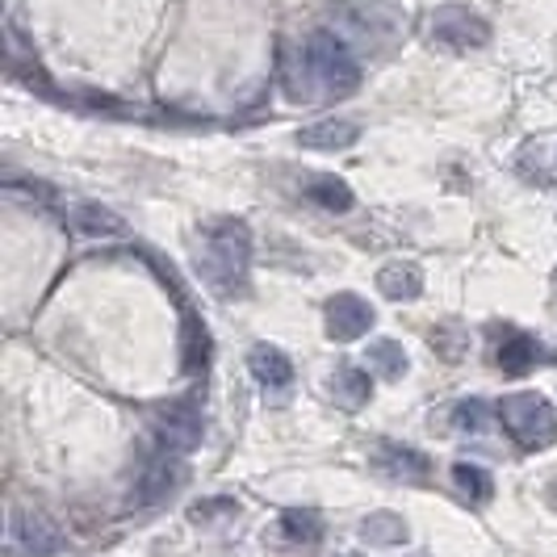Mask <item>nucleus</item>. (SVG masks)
<instances>
[{"label":"nucleus","mask_w":557,"mask_h":557,"mask_svg":"<svg viewBox=\"0 0 557 557\" xmlns=\"http://www.w3.org/2000/svg\"><path fill=\"white\" fill-rule=\"evenodd\" d=\"M495 416L507 428V436L520 448H529V453H545L549 445H557V411L545 394H507Z\"/></svg>","instance_id":"f03ea898"},{"label":"nucleus","mask_w":557,"mask_h":557,"mask_svg":"<svg viewBox=\"0 0 557 557\" xmlns=\"http://www.w3.org/2000/svg\"><path fill=\"white\" fill-rule=\"evenodd\" d=\"M307 197L319 206V210H332V214H348V210L357 206L352 185H348V181H339V176H310Z\"/></svg>","instance_id":"f3484780"},{"label":"nucleus","mask_w":557,"mask_h":557,"mask_svg":"<svg viewBox=\"0 0 557 557\" xmlns=\"http://www.w3.org/2000/svg\"><path fill=\"white\" fill-rule=\"evenodd\" d=\"M181 361L189 373H206L210 361V332L201 319H185V335H181Z\"/></svg>","instance_id":"aec40b11"},{"label":"nucleus","mask_w":557,"mask_h":557,"mask_svg":"<svg viewBox=\"0 0 557 557\" xmlns=\"http://www.w3.org/2000/svg\"><path fill=\"white\" fill-rule=\"evenodd\" d=\"M248 369L264 391H285L294 382V361L281 352L277 344H256L248 352Z\"/></svg>","instance_id":"9d476101"},{"label":"nucleus","mask_w":557,"mask_h":557,"mask_svg":"<svg viewBox=\"0 0 557 557\" xmlns=\"http://www.w3.org/2000/svg\"><path fill=\"white\" fill-rule=\"evenodd\" d=\"M453 482H457V491L466 495L470 503H491V495H495V482H491V474L482 470V466H474V461H457L453 466Z\"/></svg>","instance_id":"412c9836"},{"label":"nucleus","mask_w":557,"mask_h":557,"mask_svg":"<svg viewBox=\"0 0 557 557\" xmlns=\"http://www.w3.org/2000/svg\"><path fill=\"white\" fill-rule=\"evenodd\" d=\"M151 432H156V441L168 448V453H194L201 445V432H206V423H201V411H197L194 403H185V398H168L160 407H151Z\"/></svg>","instance_id":"20e7f679"},{"label":"nucleus","mask_w":557,"mask_h":557,"mask_svg":"<svg viewBox=\"0 0 557 557\" xmlns=\"http://www.w3.org/2000/svg\"><path fill=\"white\" fill-rule=\"evenodd\" d=\"M226 511H239V507H235L231 499H210V503H197L189 516L201 524V520H214V516H226Z\"/></svg>","instance_id":"5701e85b"},{"label":"nucleus","mask_w":557,"mask_h":557,"mask_svg":"<svg viewBox=\"0 0 557 557\" xmlns=\"http://www.w3.org/2000/svg\"><path fill=\"white\" fill-rule=\"evenodd\" d=\"M9 536L13 545L29 557H55L63 549V532L47 511H34V507H17L13 520H9Z\"/></svg>","instance_id":"423d86ee"},{"label":"nucleus","mask_w":557,"mask_h":557,"mask_svg":"<svg viewBox=\"0 0 557 557\" xmlns=\"http://www.w3.org/2000/svg\"><path fill=\"white\" fill-rule=\"evenodd\" d=\"M486 423H491V411H486V403H482V398H461V403L453 407V428H457V432H466V436L486 432Z\"/></svg>","instance_id":"4be33fe9"},{"label":"nucleus","mask_w":557,"mask_h":557,"mask_svg":"<svg viewBox=\"0 0 557 557\" xmlns=\"http://www.w3.org/2000/svg\"><path fill=\"white\" fill-rule=\"evenodd\" d=\"M307 63L319 92H327V97H348L361 84V63L352 59V51L335 38L332 29H314L307 38Z\"/></svg>","instance_id":"7ed1b4c3"},{"label":"nucleus","mask_w":557,"mask_h":557,"mask_svg":"<svg viewBox=\"0 0 557 557\" xmlns=\"http://www.w3.org/2000/svg\"><path fill=\"white\" fill-rule=\"evenodd\" d=\"M373 466L386 478H398V482H428L432 474V461L411 445H398V441H382L373 448Z\"/></svg>","instance_id":"1a4fd4ad"},{"label":"nucleus","mask_w":557,"mask_h":557,"mask_svg":"<svg viewBox=\"0 0 557 557\" xmlns=\"http://www.w3.org/2000/svg\"><path fill=\"white\" fill-rule=\"evenodd\" d=\"M185 461L176 457V453H168V457H160V461H151L147 470H143L139 486H135V495H131V503L135 507H151V503L168 499V495H176L181 486H185Z\"/></svg>","instance_id":"6e6552de"},{"label":"nucleus","mask_w":557,"mask_h":557,"mask_svg":"<svg viewBox=\"0 0 557 557\" xmlns=\"http://www.w3.org/2000/svg\"><path fill=\"white\" fill-rule=\"evenodd\" d=\"M361 139V126L357 122H344V117H327V122H314L307 126L298 143L307 147V151H344V147H352V143Z\"/></svg>","instance_id":"f8f14e48"},{"label":"nucleus","mask_w":557,"mask_h":557,"mask_svg":"<svg viewBox=\"0 0 557 557\" xmlns=\"http://www.w3.org/2000/svg\"><path fill=\"white\" fill-rule=\"evenodd\" d=\"M63 219L76 226L81 235H92V239H113V235H126V223H122L113 210H106V206H92V201L72 206Z\"/></svg>","instance_id":"2eb2a0df"},{"label":"nucleus","mask_w":557,"mask_h":557,"mask_svg":"<svg viewBox=\"0 0 557 557\" xmlns=\"http://www.w3.org/2000/svg\"><path fill=\"white\" fill-rule=\"evenodd\" d=\"M432 38L445 42L448 51H457V55L482 51L491 42V22L474 9H466V4H441L432 13Z\"/></svg>","instance_id":"39448f33"},{"label":"nucleus","mask_w":557,"mask_h":557,"mask_svg":"<svg viewBox=\"0 0 557 557\" xmlns=\"http://www.w3.org/2000/svg\"><path fill=\"white\" fill-rule=\"evenodd\" d=\"M495 361H499V369L507 373V377H524V373H532V369L541 364V344H536L529 332L503 335Z\"/></svg>","instance_id":"ddd939ff"},{"label":"nucleus","mask_w":557,"mask_h":557,"mask_svg":"<svg viewBox=\"0 0 557 557\" xmlns=\"http://www.w3.org/2000/svg\"><path fill=\"white\" fill-rule=\"evenodd\" d=\"M373 307L364 302L361 294H335L327 298V307H323V323H327V335L339 339V344H352V339H361L369 327H373Z\"/></svg>","instance_id":"0eeeda50"},{"label":"nucleus","mask_w":557,"mask_h":557,"mask_svg":"<svg viewBox=\"0 0 557 557\" xmlns=\"http://www.w3.org/2000/svg\"><path fill=\"white\" fill-rule=\"evenodd\" d=\"M197 264L210 289L226 298L244 294L251 269V231L244 219H210L197 235Z\"/></svg>","instance_id":"f257e3e1"},{"label":"nucleus","mask_w":557,"mask_h":557,"mask_svg":"<svg viewBox=\"0 0 557 557\" xmlns=\"http://www.w3.org/2000/svg\"><path fill=\"white\" fill-rule=\"evenodd\" d=\"M361 541L377 545V549H398V545H407V520L394 511H373L361 520Z\"/></svg>","instance_id":"dca6fc26"},{"label":"nucleus","mask_w":557,"mask_h":557,"mask_svg":"<svg viewBox=\"0 0 557 557\" xmlns=\"http://www.w3.org/2000/svg\"><path fill=\"white\" fill-rule=\"evenodd\" d=\"M549 499H554V503H557V482H554V486H549Z\"/></svg>","instance_id":"b1692460"},{"label":"nucleus","mask_w":557,"mask_h":557,"mask_svg":"<svg viewBox=\"0 0 557 557\" xmlns=\"http://www.w3.org/2000/svg\"><path fill=\"white\" fill-rule=\"evenodd\" d=\"M364 364L377 373V377H386V382H398V377H407V352H403V344H394V339H373L369 348H364Z\"/></svg>","instance_id":"a211bd4d"},{"label":"nucleus","mask_w":557,"mask_h":557,"mask_svg":"<svg viewBox=\"0 0 557 557\" xmlns=\"http://www.w3.org/2000/svg\"><path fill=\"white\" fill-rule=\"evenodd\" d=\"M277 532L289 545H319V541H323V520H319V511H310V507H289V511L281 516Z\"/></svg>","instance_id":"6ab92c4d"},{"label":"nucleus","mask_w":557,"mask_h":557,"mask_svg":"<svg viewBox=\"0 0 557 557\" xmlns=\"http://www.w3.org/2000/svg\"><path fill=\"white\" fill-rule=\"evenodd\" d=\"M377 289L386 298H394V302H416L419 294H423V269H419L416 260H394V264H386L377 273Z\"/></svg>","instance_id":"4468645a"},{"label":"nucleus","mask_w":557,"mask_h":557,"mask_svg":"<svg viewBox=\"0 0 557 557\" xmlns=\"http://www.w3.org/2000/svg\"><path fill=\"white\" fill-rule=\"evenodd\" d=\"M327 391H332L335 407H344V411H361L364 403L373 398V382H369V373L357 369V364H339L332 377H327Z\"/></svg>","instance_id":"9b49d317"}]
</instances>
